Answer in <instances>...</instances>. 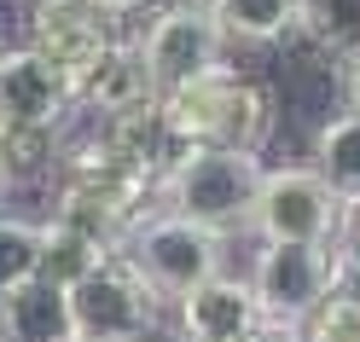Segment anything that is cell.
<instances>
[{
    "mask_svg": "<svg viewBox=\"0 0 360 342\" xmlns=\"http://www.w3.org/2000/svg\"><path fill=\"white\" fill-rule=\"evenodd\" d=\"M343 209L314 163H290V169H267L262 192H256V215L250 232L262 244H337L343 232Z\"/></svg>",
    "mask_w": 360,
    "mask_h": 342,
    "instance_id": "5",
    "label": "cell"
},
{
    "mask_svg": "<svg viewBox=\"0 0 360 342\" xmlns=\"http://www.w3.org/2000/svg\"><path fill=\"white\" fill-rule=\"evenodd\" d=\"M76 93L30 47H0V133L6 128H70Z\"/></svg>",
    "mask_w": 360,
    "mask_h": 342,
    "instance_id": "10",
    "label": "cell"
},
{
    "mask_svg": "<svg viewBox=\"0 0 360 342\" xmlns=\"http://www.w3.org/2000/svg\"><path fill=\"white\" fill-rule=\"evenodd\" d=\"M163 122L174 133V145H227V151H262L274 133V93L244 76L238 64H215V70L192 76L157 93Z\"/></svg>",
    "mask_w": 360,
    "mask_h": 342,
    "instance_id": "1",
    "label": "cell"
},
{
    "mask_svg": "<svg viewBox=\"0 0 360 342\" xmlns=\"http://www.w3.org/2000/svg\"><path fill=\"white\" fill-rule=\"evenodd\" d=\"M134 47H140V58H146L151 87L169 93V87L204 76V70H215V64H227L233 41L221 35V24L210 18L204 0H157L151 18L140 24V35H134Z\"/></svg>",
    "mask_w": 360,
    "mask_h": 342,
    "instance_id": "4",
    "label": "cell"
},
{
    "mask_svg": "<svg viewBox=\"0 0 360 342\" xmlns=\"http://www.w3.org/2000/svg\"><path fill=\"white\" fill-rule=\"evenodd\" d=\"M134 342H180L174 331H163V325H157V331H146V336H134Z\"/></svg>",
    "mask_w": 360,
    "mask_h": 342,
    "instance_id": "22",
    "label": "cell"
},
{
    "mask_svg": "<svg viewBox=\"0 0 360 342\" xmlns=\"http://www.w3.org/2000/svg\"><path fill=\"white\" fill-rule=\"evenodd\" d=\"M314 169L337 197H360V110H343V117L320 122L314 133Z\"/></svg>",
    "mask_w": 360,
    "mask_h": 342,
    "instance_id": "14",
    "label": "cell"
},
{
    "mask_svg": "<svg viewBox=\"0 0 360 342\" xmlns=\"http://www.w3.org/2000/svg\"><path fill=\"white\" fill-rule=\"evenodd\" d=\"M262 331V302L256 284L238 272H210L204 284H192L174 302V336L180 342H244Z\"/></svg>",
    "mask_w": 360,
    "mask_h": 342,
    "instance_id": "9",
    "label": "cell"
},
{
    "mask_svg": "<svg viewBox=\"0 0 360 342\" xmlns=\"http://www.w3.org/2000/svg\"><path fill=\"white\" fill-rule=\"evenodd\" d=\"M70 319H76V342H134L163 325V302L122 256H105L87 279L70 284Z\"/></svg>",
    "mask_w": 360,
    "mask_h": 342,
    "instance_id": "6",
    "label": "cell"
},
{
    "mask_svg": "<svg viewBox=\"0 0 360 342\" xmlns=\"http://www.w3.org/2000/svg\"><path fill=\"white\" fill-rule=\"evenodd\" d=\"M343 99H349V110H360V58L343 64Z\"/></svg>",
    "mask_w": 360,
    "mask_h": 342,
    "instance_id": "21",
    "label": "cell"
},
{
    "mask_svg": "<svg viewBox=\"0 0 360 342\" xmlns=\"http://www.w3.org/2000/svg\"><path fill=\"white\" fill-rule=\"evenodd\" d=\"M94 6H99V12H110V18L122 24V18H134V12H151L157 0H94Z\"/></svg>",
    "mask_w": 360,
    "mask_h": 342,
    "instance_id": "20",
    "label": "cell"
},
{
    "mask_svg": "<svg viewBox=\"0 0 360 342\" xmlns=\"http://www.w3.org/2000/svg\"><path fill=\"white\" fill-rule=\"evenodd\" d=\"M256 302L267 325L302 331V319L331 296L337 284V244H262L250 267Z\"/></svg>",
    "mask_w": 360,
    "mask_h": 342,
    "instance_id": "8",
    "label": "cell"
},
{
    "mask_svg": "<svg viewBox=\"0 0 360 342\" xmlns=\"http://www.w3.org/2000/svg\"><path fill=\"white\" fill-rule=\"evenodd\" d=\"M297 35L337 64L360 58V0H297Z\"/></svg>",
    "mask_w": 360,
    "mask_h": 342,
    "instance_id": "15",
    "label": "cell"
},
{
    "mask_svg": "<svg viewBox=\"0 0 360 342\" xmlns=\"http://www.w3.org/2000/svg\"><path fill=\"white\" fill-rule=\"evenodd\" d=\"M262 151H227V145H186L174 163L157 174V209H174L198 226L250 232L256 192H262Z\"/></svg>",
    "mask_w": 360,
    "mask_h": 342,
    "instance_id": "2",
    "label": "cell"
},
{
    "mask_svg": "<svg viewBox=\"0 0 360 342\" xmlns=\"http://www.w3.org/2000/svg\"><path fill=\"white\" fill-rule=\"evenodd\" d=\"M204 6L221 24V35L244 41V47H274V41L297 35V0H204Z\"/></svg>",
    "mask_w": 360,
    "mask_h": 342,
    "instance_id": "13",
    "label": "cell"
},
{
    "mask_svg": "<svg viewBox=\"0 0 360 342\" xmlns=\"http://www.w3.org/2000/svg\"><path fill=\"white\" fill-rule=\"evenodd\" d=\"M110 256V249L99 244V238H87V232H76V226H64V221H41V279H53V284H64L70 290L76 279H87L99 261Z\"/></svg>",
    "mask_w": 360,
    "mask_h": 342,
    "instance_id": "17",
    "label": "cell"
},
{
    "mask_svg": "<svg viewBox=\"0 0 360 342\" xmlns=\"http://www.w3.org/2000/svg\"><path fill=\"white\" fill-rule=\"evenodd\" d=\"M117 256L146 279V290L163 308H174L192 284H204L210 272H221V256H227V238L215 226H198L174 209H146L128 226V238L117 244Z\"/></svg>",
    "mask_w": 360,
    "mask_h": 342,
    "instance_id": "3",
    "label": "cell"
},
{
    "mask_svg": "<svg viewBox=\"0 0 360 342\" xmlns=\"http://www.w3.org/2000/svg\"><path fill=\"white\" fill-rule=\"evenodd\" d=\"M24 47L47 64L70 93H82V81L99 70V58L110 47H117V18L99 12L94 0H35Z\"/></svg>",
    "mask_w": 360,
    "mask_h": 342,
    "instance_id": "7",
    "label": "cell"
},
{
    "mask_svg": "<svg viewBox=\"0 0 360 342\" xmlns=\"http://www.w3.org/2000/svg\"><path fill=\"white\" fill-rule=\"evenodd\" d=\"M337 249L360 267V197H349V209H343V232H337Z\"/></svg>",
    "mask_w": 360,
    "mask_h": 342,
    "instance_id": "19",
    "label": "cell"
},
{
    "mask_svg": "<svg viewBox=\"0 0 360 342\" xmlns=\"http://www.w3.org/2000/svg\"><path fill=\"white\" fill-rule=\"evenodd\" d=\"M302 342H360V267L337 249V284L302 319Z\"/></svg>",
    "mask_w": 360,
    "mask_h": 342,
    "instance_id": "16",
    "label": "cell"
},
{
    "mask_svg": "<svg viewBox=\"0 0 360 342\" xmlns=\"http://www.w3.org/2000/svg\"><path fill=\"white\" fill-rule=\"evenodd\" d=\"M41 272V221L0 215V296Z\"/></svg>",
    "mask_w": 360,
    "mask_h": 342,
    "instance_id": "18",
    "label": "cell"
},
{
    "mask_svg": "<svg viewBox=\"0 0 360 342\" xmlns=\"http://www.w3.org/2000/svg\"><path fill=\"white\" fill-rule=\"evenodd\" d=\"M6 192H12V186H6V163H0V197H6Z\"/></svg>",
    "mask_w": 360,
    "mask_h": 342,
    "instance_id": "23",
    "label": "cell"
},
{
    "mask_svg": "<svg viewBox=\"0 0 360 342\" xmlns=\"http://www.w3.org/2000/svg\"><path fill=\"white\" fill-rule=\"evenodd\" d=\"M157 99V87L146 76V58L134 47V35H117V47L99 58V70L82 81L76 117H117V110H140Z\"/></svg>",
    "mask_w": 360,
    "mask_h": 342,
    "instance_id": "12",
    "label": "cell"
},
{
    "mask_svg": "<svg viewBox=\"0 0 360 342\" xmlns=\"http://www.w3.org/2000/svg\"><path fill=\"white\" fill-rule=\"evenodd\" d=\"M0 342H76L70 290L53 279H24L0 296Z\"/></svg>",
    "mask_w": 360,
    "mask_h": 342,
    "instance_id": "11",
    "label": "cell"
}]
</instances>
